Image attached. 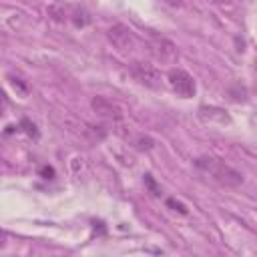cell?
I'll list each match as a JSON object with an SVG mask.
<instances>
[{
  "label": "cell",
  "mask_w": 257,
  "mask_h": 257,
  "mask_svg": "<svg viewBox=\"0 0 257 257\" xmlns=\"http://www.w3.org/2000/svg\"><path fill=\"white\" fill-rule=\"evenodd\" d=\"M195 167L223 187H239L243 183V175L239 171H235L233 167H229L227 163H223L221 159L199 157V159H195Z\"/></svg>",
  "instance_id": "1"
},
{
  "label": "cell",
  "mask_w": 257,
  "mask_h": 257,
  "mask_svg": "<svg viewBox=\"0 0 257 257\" xmlns=\"http://www.w3.org/2000/svg\"><path fill=\"white\" fill-rule=\"evenodd\" d=\"M149 52L161 64H175L179 58V50H177L175 42L165 36H157V34H153L149 38Z\"/></svg>",
  "instance_id": "2"
},
{
  "label": "cell",
  "mask_w": 257,
  "mask_h": 257,
  "mask_svg": "<svg viewBox=\"0 0 257 257\" xmlns=\"http://www.w3.org/2000/svg\"><path fill=\"white\" fill-rule=\"evenodd\" d=\"M167 82H169L171 90L181 98H193L195 92H197L195 78L183 68H171L169 74H167Z\"/></svg>",
  "instance_id": "3"
},
{
  "label": "cell",
  "mask_w": 257,
  "mask_h": 257,
  "mask_svg": "<svg viewBox=\"0 0 257 257\" xmlns=\"http://www.w3.org/2000/svg\"><path fill=\"white\" fill-rule=\"evenodd\" d=\"M128 72L133 74V78H135L139 84H143V86H147V88H153V90L161 88V72L157 70L155 64L143 62V60H135V62L128 66Z\"/></svg>",
  "instance_id": "4"
},
{
  "label": "cell",
  "mask_w": 257,
  "mask_h": 257,
  "mask_svg": "<svg viewBox=\"0 0 257 257\" xmlns=\"http://www.w3.org/2000/svg\"><path fill=\"white\" fill-rule=\"evenodd\" d=\"M106 38L108 42L118 50V52H131L137 44L135 34L131 32V28H126L124 24H114L106 30Z\"/></svg>",
  "instance_id": "5"
},
{
  "label": "cell",
  "mask_w": 257,
  "mask_h": 257,
  "mask_svg": "<svg viewBox=\"0 0 257 257\" xmlns=\"http://www.w3.org/2000/svg\"><path fill=\"white\" fill-rule=\"evenodd\" d=\"M90 104H92V110H94L98 116L106 118V120H120V118H122V110H120V106L114 104L112 100L104 98V96H94Z\"/></svg>",
  "instance_id": "6"
},
{
  "label": "cell",
  "mask_w": 257,
  "mask_h": 257,
  "mask_svg": "<svg viewBox=\"0 0 257 257\" xmlns=\"http://www.w3.org/2000/svg\"><path fill=\"white\" fill-rule=\"evenodd\" d=\"M199 116L203 120H219V122H229V114L223 110V108H217V106H201L199 108Z\"/></svg>",
  "instance_id": "7"
},
{
  "label": "cell",
  "mask_w": 257,
  "mask_h": 257,
  "mask_svg": "<svg viewBox=\"0 0 257 257\" xmlns=\"http://www.w3.org/2000/svg\"><path fill=\"white\" fill-rule=\"evenodd\" d=\"M72 22H74V26H86V24H90V16H88V12L86 10H82V8H76L74 10V14H72Z\"/></svg>",
  "instance_id": "8"
},
{
  "label": "cell",
  "mask_w": 257,
  "mask_h": 257,
  "mask_svg": "<svg viewBox=\"0 0 257 257\" xmlns=\"http://www.w3.org/2000/svg\"><path fill=\"white\" fill-rule=\"evenodd\" d=\"M20 126H24V131H26V135H28V137H34V139L38 137L36 124H34V122H30L28 118H22V120H20Z\"/></svg>",
  "instance_id": "9"
},
{
  "label": "cell",
  "mask_w": 257,
  "mask_h": 257,
  "mask_svg": "<svg viewBox=\"0 0 257 257\" xmlns=\"http://www.w3.org/2000/svg\"><path fill=\"white\" fill-rule=\"evenodd\" d=\"M143 181H145V187H147V189H149V191H151L153 195H161V189L157 187V183H155V179H153V175H149V173H147Z\"/></svg>",
  "instance_id": "10"
},
{
  "label": "cell",
  "mask_w": 257,
  "mask_h": 257,
  "mask_svg": "<svg viewBox=\"0 0 257 257\" xmlns=\"http://www.w3.org/2000/svg\"><path fill=\"white\" fill-rule=\"evenodd\" d=\"M167 205H169L173 211H179L181 215H187V213H189V209H187L181 201H177V199H167Z\"/></svg>",
  "instance_id": "11"
},
{
  "label": "cell",
  "mask_w": 257,
  "mask_h": 257,
  "mask_svg": "<svg viewBox=\"0 0 257 257\" xmlns=\"http://www.w3.org/2000/svg\"><path fill=\"white\" fill-rule=\"evenodd\" d=\"M40 175H42V179H54V169L48 167V165H44V167L40 169Z\"/></svg>",
  "instance_id": "12"
},
{
  "label": "cell",
  "mask_w": 257,
  "mask_h": 257,
  "mask_svg": "<svg viewBox=\"0 0 257 257\" xmlns=\"http://www.w3.org/2000/svg\"><path fill=\"white\" fill-rule=\"evenodd\" d=\"M56 12H58V6H50V8H48V14H52V16H54ZM62 16H66V14H64V12H60V14H58V16L54 18V20H64Z\"/></svg>",
  "instance_id": "13"
},
{
  "label": "cell",
  "mask_w": 257,
  "mask_h": 257,
  "mask_svg": "<svg viewBox=\"0 0 257 257\" xmlns=\"http://www.w3.org/2000/svg\"><path fill=\"white\" fill-rule=\"evenodd\" d=\"M167 4H171V6H181L183 4V0H165Z\"/></svg>",
  "instance_id": "14"
},
{
  "label": "cell",
  "mask_w": 257,
  "mask_h": 257,
  "mask_svg": "<svg viewBox=\"0 0 257 257\" xmlns=\"http://www.w3.org/2000/svg\"><path fill=\"white\" fill-rule=\"evenodd\" d=\"M219 2H231V0H219Z\"/></svg>",
  "instance_id": "15"
}]
</instances>
